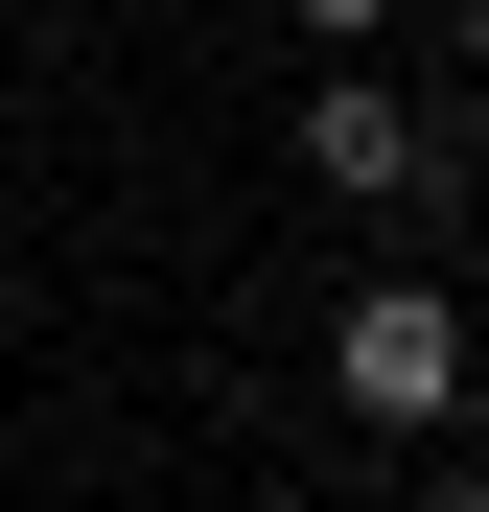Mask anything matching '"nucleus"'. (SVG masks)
<instances>
[{
    "label": "nucleus",
    "instance_id": "1",
    "mask_svg": "<svg viewBox=\"0 0 489 512\" xmlns=\"http://www.w3.org/2000/svg\"><path fill=\"white\" fill-rule=\"evenodd\" d=\"M326 396H350L373 443H443V419H466V303H443V280H350V326H326Z\"/></svg>",
    "mask_w": 489,
    "mask_h": 512
},
{
    "label": "nucleus",
    "instance_id": "4",
    "mask_svg": "<svg viewBox=\"0 0 489 512\" xmlns=\"http://www.w3.org/2000/svg\"><path fill=\"white\" fill-rule=\"evenodd\" d=\"M443 47H466V70H489V0H443Z\"/></svg>",
    "mask_w": 489,
    "mask_h": 512
},
{
    "label": "nucleus",
    "instance_id": "5",
    "mask_svg": "<svg viewBox=\"0 0 489 512\" xmlns=\"http://www.w3.org/2000/svg\"><path fill=\"white\" fill-rule=\"evenodd\" d=\"M420 512H489V489H420Z\"/></svg>",
    "mask_w": 489,
    "mask_h": 512
},
{
    "label": "nucleus",
    "instance_id": "2",
    "mask_svg": "<svg viewBox=\"0 0 489 512\" xmlns=\"http://www.w3.org/2000/svg\"><path fill=\"white\" fill-rule=\"evenodd\" d=\"M303 187H350V210L443 187V94H396V70H326V94H303Z\"/></svg>",
    "mask_w": 489,
    "mask_h": 512
},
{
    "label": "nucleus",
    "instance_id": "3",
    "mask_svg": "<svg viewBox=\"0 0 489 512\" xmlns=\"http://www.w3.org/2000/svg\"><path fill=\"white\" fill-rule=\"evenodd\" d=\"M303 24H326V47H373V24H396V0H303Z\"/></svg>",
    "mask_w": 489,
    "mask_h": 512
}]
</instances>
